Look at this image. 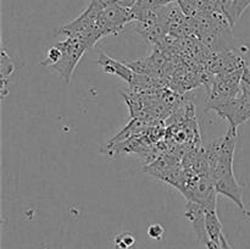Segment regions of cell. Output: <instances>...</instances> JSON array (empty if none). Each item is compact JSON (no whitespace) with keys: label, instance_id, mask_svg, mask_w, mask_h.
Listing matches in <instances>:
<instances>
[{"label":"cell","instance_id":"obj_1","mask_svg":"<svg viewBox=\"0 0 250 249\" xmlns=\"http://www.w3.org/2000/svg\"><path fill=\"white\" fill-rule=\"evenodd\" d=\"M239 133L238 128L229 126L226 134L216 139L207 150L208 176L214 183L217 193L226 195L234 202L237 207L250 217V210L247 209L243 200V188L237 181L233 172V159Z\"/></svg>","mask_w":250,"mask_h":249},{"label":"cell","instance_id":"obj_2","mask_svg":"<svg viewBox=\"0 0 250 249\" xmlns=\"http://www.w3.org/2000/svg\"><path fill=\"white\" fill-rule=\"evenodd\" d=\"M55 45L60 49L61 56L53 68L66 83H68L81 58L90 48L87 42L77 37H66L63 41L59 42Z\"/></svg>","mask_w":250,"mask_h":249},{"label":"cell","instance_id":"obj_3","mask_svg":"<svg viewBox=\"0 0 250 249\" xmlns=\"http://www.w3.org/2000/svg\"><path fill=\"white\" fill-rule=\"evenodd\" d=\"M95 62L98 65L102 66L103 71L107 75H114L119 76L122 80L126 81L127 83H131L133 80L134 71L127 65L126 62H121V61L116 60V59H112L110 56L105 55L104 53H100L99 58L95 60Z\"/></svg>","mask_w":250,"mask_h":249},{"label":"cell","instance_id":"obj_4","mask_svg":"<svg viewBox=\"0 0 250 249\" xmlns=\"http://www.w3.org/2000/svg\"><path fill=\"white\" fill-rule=\"evenodd\" d=\"M186 217L192 222L199 241L207 246L209 237L205 228V208L198 203L188 202L186 205Z\"/></svg>","mask_w":250,"mask_h":249},{"label":"cell","instance_id":"obj_5","mask_svg":"<svg viewBox=\"0 0 250 249\" xmlns=\"http://www.w3.org/2000/svg\"><path fill=\"white\" fill-rule=\"evenodd\" d=\"M205 228L209 241L220 243L221 236L224 234V228L216 209H205Z\"/></svg>","mask_w":250,"mask_h":249},{"label":"cell","instance_id":"obj_6","mask_svg":"<svg viewBox=\"0 0 250 249\" xmlns=\"http://www.w3.org/2000/svg\"><path fill=\"white\" fill-rule=\"evenodd\" d=\"M249 6L250 0H233V1H232L229 11L225 15L232 27H234V24L241 20L242 15L244 14V11H246Z\"/></svg>","mask_w":250,"mask_h":249},{"label":"cell","instance_id":"obj_7","mask_svg":"<svg viewBox=\"0 0 250 249\" xmlns=\"http://www.w3.org/2000/svg\"><path fill=\"white\" fill-rule=\"evenodd\" d=\"M15 70L14 63L11 62V59L7 55L6 49H2V58H1V82H2V89L1 94L2 98L6 97L7 94V78L12 75Z\"/></svg>","mask_w":250,"mask_h":249},{"label":"cell","instance_id":"obj_8","mask_svg":"<svg viewBox=\"0 0 250 249\" xmlns=\"http://www.w3.org/2000/svg\"><path fill=\"white\" fill-rule=\"evenodd\" d=\"M175 1H177V0H138L133 9H132V12L136 14V12L146 11V10L159 9V7L166 6V5Z\"/></svg>","mask_w":250,"mask_h":249},{"label":"cell","instance_id":"obj_9","mask_svg":"<svg viewBox=\"0 0 250 249\" xmlns=\"http://www.w3.org/2000/svg\"><path fill=\"white\" fill-rule=\"evenodd\" d=\"M136 243V237L129 232H121L114 238V249H132Z\"/></svg>","mask_w":250,"mask_h":249},{"label":"cell","instance_id":"obj_10","mask_svg":"<svg viewBox=\"0 0 250 249\" xmlns=\"http://www.w3.org/2000/svg\"><path fill=\"white\" fill-rule=\"evenodd\" d=\"M164 233H165V229H164V227L160 224H153L149 226L148 236L153 241H161L164 237Z\"/></svg>","mask_w":250,"mask_h":249},{"label":"cell","instance_id":"obj_11","mask_svg":"<svg viewBox=\"0 0 250 249\" xmlns=\"http://www.w3.org/2000/svg\"><path fill=\"white\" fill-rule=\"evenodd\" d=\"M209 1H211L214 5H216V6L224 12V15H226V12L229 11V6H231L233 0H209Z\"/></svg>","mask_w":250,"mask_h":249},{"label":"cell","instance_id":"obj_12","mask_svg":"<svg viewBox=\"0 0 250 249\" xmlns=\"http://www.w3.org/2000/svg\"><path fill=\"white\" fill-rule=\"evenodd\" d=\"M241 87L246 88V89L250 90V67H246V70L243 71V75H242V81H241Z\"/></svg>","mask_w":250,"mask_h":249},{"label":"cell","instance_id":"obj_13","mask_svg":"<svg viewBox=\"0 0 250 249\" xmlns=\"http://www.w3.org/2000/svg\"><path fill=\"white\" fill-rule=\"evenodd\" d=\"M207 249H221V247H220V243L209 241L207 243Z\"/></svg>","mask_w":250,"mask_h":249}]
</instances>
